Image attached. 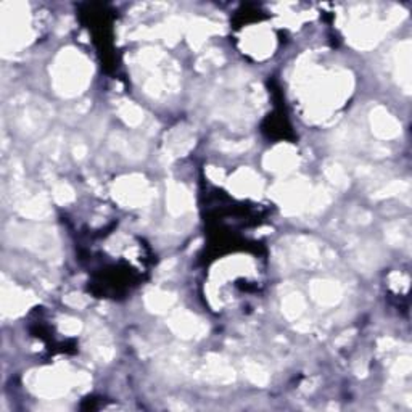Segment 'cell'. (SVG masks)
<instances>
[{"label": "cell", "instance_id": "cell-1", "mask_svg": "<svg viewBox=\"0 0 412 412\" xmlns=\"http://www.w3.org/2000/svg\"><path fill=\"white\" fill-rule=\"evenodd\" d=\"M53 87L60 95L75 97L86 89L91 81V65L75 48L62 50L52 71Z\"/></svg>", "mask_w": 412, "mask_h": 412}, {"label": "cell", "instance_id": "cell-2", "mask_svg": "<svg viewBox=\"0 0 412 412\" xmlns=\"http://www.w3.org/2000/svg\"><path fill=\"white\" fill-rule=\"evenodd\" d=\"M75 384L71 375L65 371L58 369H42L36 372H29L28 385L37 396L47 400L60 398L71 388Z\"/></svg>", "mask_w": 412, "mask_h": 412}, {"label": "cell", "instance_id": "cell-3", "mask_svg": "<svg viewBox=\"0 0 412 412\" xmlns=\"http://www.w3.org/2000/svg\"><path fill=\"white\" fill-rule=\"evenodd\" d=\"M15 238H19L24 247L32 250L41 256H58L60 245L57 235L52 229L47 227H19L13 232Z\"/></svg>", "mask_w": 412, "mask_h": 412}, {"label": "cell", "instance_id": "cell-4", "mask_svg": "<svg viewBox=\"0 0 412 412\" xmlns=\"http://www.w3.org/2000/svg\"><path fill=\"white\" fill-rule=\"evenodd\" d=\"M115 198L124 206H142L149 202L150 190L147 180L142 176H127L115 184Z\"/></svg>", "mask_w": 412, "mask_h": 412}, {"label": "cell", "instance_id": "cell-5", "mask_svg": "<svg viewBox=\"0 0 412 412\" xmlns=\"http://www.w3.org/2000/svg\"><path fill=\"white\" fill-rule=\"evenodd\" d=\"M371 126L372 132L379 137V139L390 140L400 135L401 124L396 121V118L386 111L384 106H377L371 113Z\"/></svg>", "mask_w": 412, "mask_h": 412}, {"label": "cell", "instance_id": "cell-6", "mask_svg": "<svg viewBox=\"0 0 412 412\" xmlns=\"http://www.w3.org/2000/svg\"><path fill=\"white\" fill-rule=\"evenodd\" d=\"M169 327L173 328L174 333H178L182 338L202 337L206 332L205 324L189 311H179L173 314V317L169 319Z\"/></svg>", "mask_w": 412, "mask_h": 412}, {"label": "cell", "instance_id": "cell-7", "mask_svg": "<svg viewBox=\"0 0 412 412\" xmlns=\"http://www.w3.org/2000/svg\"><path fill=\"white\" fill-rule=\"evenodd\" d=\"M298 163L297 150L290 145H279L269 151L264 158V165L272 173H288Z\"/></svg>", "mask_w": 412, "mask_h": 412}, {"label": "cell", "instance_id": "cell-8", "mask_svg": "<svg viewBox=\"0 0 412 412\" xmlns=\"http://www.w3.org/2000/svg\"><path fill=\"white\" fill-rule=\"evenodd\" d=\"M34 301V298L26 293L21 288L17 285H7L3 283L2 287V308L5 314H12V316H17V314H21L26 311L29 305Z\"/></svg>", "mask_w": 412, "mask_h": 412}, {"label": "cell", "instance_id": "cell-9", "mask_svg": "<svg viewBox=\"0 0 412 412\" xmlns=\"http://www.w3.org/2000/svg\"><path fill=\"white\" fill-rule=\"evenodd\" d=\"M395 76L404 92H411V42H401L395 53Z\"/></svg>", "mask_w": 412, "mask_h": 412}, {"label": "cell", "instance_id": "cell-10", "mask_svg": "<svg viewBox=\"0 0 412 412\" xmlns=\"http://www.w3.org/2000/svg\"><path fill=\"white\" fill-rule=\"evenodd\" d=\"M110 144L115 150L120 151L127 158H132V160H140L145 156V145L142 144V142L137 139V137H132V135H127V134H122V132H116V134L111 135L110 139Z\"/></svg>", "mask_w": 412, "mask_h": 412}, {"label": "cell", "instance_id": "cell-11", "mask_svg": "<svg viewBox=\"0 0 412 412\" xmlns=\"http://www.w3.org/2000/svg\"><path fill=\"white\" fill-rule=\"evenodd\" d=\"M311 295L319 305L333 306L341 300V288L332 281H314L311 283Z\"/></svg>", "mask_w": 412, "mask_h": 412}, {"label": "cell", "instance_id": "cell-12", "mask_svg": "<svg viewBox=\"0 0 412 412\" xmlns=\"http://www.w3.org/2000/svg\"><path fill=\"white\" fill-rule=\"evenodd\" d=\"M194 145V135L185 127H176L169 137H166V153L169 156H184Z\"/></svg>", "mask_w": 412, "mask_h": 412}, {"label": "cell", "instance_id": "cell-13", "mask_svg": "<svg viewBox=\"0 0 412 412\" xmlns=\"http://www.w3.org/2000/svg\"><path fill=\"white\" fill-rule=\"evenodd\" d=\"M293 258H295L297 264L311 266V264L321 261V250L311 240L298 238L293 245Z\"/></svg>", "mask_w": 412, "mask_h": 412}, {"label": "cell", "instance_id": "cell-14", "mask_svg": "<svg viewBox=\"0 0 412 412\" xmlns=\"http://www.w3.org/2000/svg\"><path fill=\"white\" fill-rule=\"evenodd\" d=\"M18 211L23 216L31 219H42L46 216L50 214V208L48 203L42 195H32V197H23L21 202L18 203Z\"/></svg>", "mask_w": 412, "mask_h": 412}, {"label": "cell", "instance_id": "cell-15", "mask_svg": "<svg viewBox=\"0 0 412 412\" xmlns=\"http://www.w3.org/2000/svg\"><path fill=\"white\" fill-rule=\"evenodd\" d=\"M168 208L174 216L184 214L190 208V194L184 185L169 184L168 187Z\"/></svg>", "mask_w": 412, "mask_h": 412}, {"label": "cell", "instance_id": "cell-16", "mask_svg": "<svg viewBox=\"0 0 412 412\" xmlns=\"http://www.w3.org/2000/svg\"><path fill=\"white\" fill-rule=\"evenodd\" d=\"M385 237L393 247H406L411 242V224L409 221H398L391 223L385 229Z\"/></svg>", "mask_w": 412, "mask_h": 412}, {"label": "cell", "instance_id": "cell-17", "mask_svg": "<svg viewBox=\"0 0 412 412\" xmlns=\"http://www.w3.org/2000/svg\"><path fill=\"white\" fill-rule=\"evenodd\" d=\"M205 377L211 382H216V384H227V382L234 380V371L224 361L216 357L214 361H208Z\"/></svg>", "mask_w": 412, "mask_h": 412}, {"label": "cell", "instance_id": "cell-18", "mask_svg": "<svg viewBox=\"0 0 412 412\" xmlns=\"http://www.w3.org/2000/svg\"><path fill=\"white\" fill-rule=\"evenodd\" d=\"M174 301H176V297L173 293L161 292V290H151L147 293L145 297L147 308H150V311H155V312H165L166 309H169L174 305Z\"/></svg>", "mask_w": 412, "mask_h": 412}, {"label": "cell", "instance_id": "cell-19", "mask_svg": "<svg viewBox=\"0 0 412 412\" xmlns=\"http://www.w3.org/2000/svg\"><path fill=\"white\" fill-rule=\"evenodd\" d=\"M91 350H92V353H94V356L99 357L100 361L111 359L113 348L110 345V340H108L106 333H103L102 328H99V332H97V333L92 332Z\"/></svg>", "mask_w": 412, "mask_h": 412}, {"label": "cell", "instance_id": "cell-20", "mask_svg": "<svg viewBox=\"0 0 412 412\" xmlns=\"http://www.w3.org/2000/svg\"><path fill=\"white\" fill-rule=\"evenodd\" d=\"M118 111H120L121 120L129 126L135 127L144 121V111H142L137 105H134L132 102H122V105H120Z\"/></svg>", "mask_w": 412, "mask_h": 412}, {"label": "cell", "instance_id": "cell-21", "mask_svg": "<svg viewBox=\"0 0 412 412\" xmlns=\"http://www.w3.org/2000/svg\"><path fill=\"white\" fill-rule=\"evenodd\" d=\"M282 311L288 319H297L305 311V298L300 293H292L282 303Z\"/></svg>", "mask_w": 412, "mask_h": 412}, {"label": "cell", "instance_id": "cell-22", "mask_svg": "<svg viewBox=\"0 0 412 412\" xmlns=\"http://www.w3.org/2000/svg\"><path fill=\"white\" fill-rule=\"evenodd\" d=\"M235 182L240 185L242 192L247 194L253 192L254 189H259V185H261L258 176H254V173H252L250 169H242L240 173H237V176H235Z\"/></svg>", "mask_w": 412, "mask_h": 412}, {"label": "cell", "instance_id": "cell-23", "mask_svg": "<svg viewBox=\"0 0 412 412\" xmlns=\"http://www.w3.org/2000/svg\"><path fill=\"white\" fill-rule=\"evenodd\" d=\"M243 369H245V375H247L254 385L264 386L269 382L268 372L264 371L261 366L256 364V362H247Z\"/></svg>", "mask_w": 412, "mask_h": 412}, {"label": "cell", "instance_id": "cell-24", "mask_svg": "<svg viewBox=\"0 0 412 412\" xmlns=\"http://www.w3.org/2000/svg\"><path fill=\"white\" fill-rule=\"evenodd\" d=\"M326 174L328 176V179H330L333 184L338 185V187H346V185L350 184V179H348L345 169H343L340 165H335V163L327 165Z\"/></svg>", "mask_w": 412, "mask_h": 412}, {"label": "cell", "instance_id": "cell-25", "mask_svg": "<svg viewBox=\"0 0 412 412\" xmlns=\"http://www.w3.org/2000/svg\"><path fill=\"white\" fill-rule=\"evenodd\" d=\"M53 198H55V202L58 203L66 205L75 200V192H73V189L68 184H60L53 190Z\"/></svg>", "mask_w": 412, "mask_h": 412}, {"label": "cell", "instance_id": "cell-26", "mask_svg": "<svg viewBox=\"0 0 412 412\" xmlns=\"http://www.w3.org/2000/svg\"><path fill=\"white\" fill-rule=\"evenodd\" d=\"M62 332L68 333V335H76V333L81 332V322L77 319L73 317H65L60 324Z\"/></svg>", "mask_w": 412, "mask_h": 412}, {"label": "cell", "instance_id": "cell-27", "mask_svg": "<svg viewBox=\"0 0 412 412\" xmlns=\"http://www.w3.org/2000/svg\"><path fill=\"white\" fill-rule=\"evenodd\" d=\"M409 372H411V359L409 357H400L398 362H396L393 367V374L404 377V375H408Z\"/></svg>", "mask_w": 412, "mask_h": 412}, {"label": "cell", "instance_id": "cell-28", "mask_svg": "<svg viewBox=\"0 0 412 412\" xmlns=\"http://www.w3.org/2000/svg\"><path fill=\"white\" fill-rule=\"evenodd\" d=\"M66 303H70V305L73 306H86L87 305V300L82 295H77V293H75V295H70L66 298Z\"/></svg>", "mask_w": 412, "mask_h": 412}]
</instances>
